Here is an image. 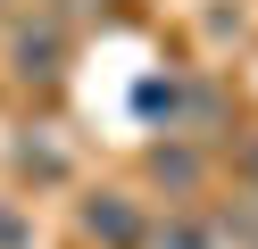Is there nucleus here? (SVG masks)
<instances>
[{"label":"nucleus","instance_id":"obj_1","mask_svg":"<svg viewBox=\"0 0 258 249\" xmlns=\"http://www.w3.org/2000/svg\"><path fill=\"white\" fill-rule=\"evenodd\" d=\"M58 58H67V33H58V17L17 25V75H25V83H58Z\"/></svg>","mask_w":258,"mask_h":249},{"label":"nucleus","instance_id":"obj_2","mask_svg":"<svg viewBox=\"0 0 258 249\" xmlns=\"http://www.w3.org/2000/svg\"><path fill=\"white\" fill-rule=\"evenodd\" d=\"M84 232H92V241H108V249H142V241H150V232H142V216L125 208L117 191H100V199H84Z\"/></svg>","mask_w":258,"mask_h":249},{"label":"nucleus","instance_id":"obj_3","mask_svg":"<svg viewBox=\"0 0 258 249\" xmlns=\"http://www.w3.org/2000/svg\"><path fill=\"white\" fill-rule=\"evenodd\" d=\"M142 249H217V232H208V224H191V216H167V224H158Z\"/></svg>","mask_w":258,"mask_h":249},{"label":"nucleus","instance_id":"obj_4","mask_svg":"<svg viewBox=\"0 0 258 249\" xmlns=\"http://www.w3.org/2000/svg\"><path fill=\"white\" fill-rule=\"evenodd\" d=\"M150 166H158V183H191L200 175V158H191V149H167V141L150 149Z\"/></svg>","mask_w":258,"mask_h":249},{"label":"nucleus","instance_id":"obj_5","mask_svg":"<svg viewBox=\"0 0 258 249\" xmlns=\"http://www.w3.org/2000/svg\"><path fill=\"white\" fill-rule=\"evenodd\" d=\"M233 175H241V191H250V208H258V141H241V158H233Z\"/></svg>","mask_w":258,"mask_h":249}]
</instances>
